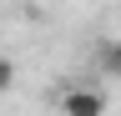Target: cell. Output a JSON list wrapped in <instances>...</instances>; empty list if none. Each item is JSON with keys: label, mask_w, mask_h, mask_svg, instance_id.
<instances>
[{"label": "cell", "mask_w": 121, "mask_h": 116, "mask_svg": "<svg viewBox=\"0 0 121 116\" xmlns=\"http://www.w3.org/2000/svg\"><path fill=\"white\" fill-rule=\"evenodd\" d=\"M60 116H106V91L101 86H71L60 96Z\"/></svg>", "instance_id": "cell-1"}, {"label": "cell", "mask_w": 121, "mask_h": 116, "mask_svg": "<svg viewBox=\"0 0 121 116\" xmlns=\"http://www.w3.org/2000/svg\"><path fill=\"white\" fill-rule=\"evenodd\" d=\"M101 71L106 76H121V40H106L101 46Z\"/></svg>", "instance_id": "cell-2"}, {"label": "cell", "mask_w": 121, "mask_h": 116, "mask_svg": "<svg viewBox=\"0 0 121 116\" xmlns=\"http://www.w3.org/2000/svg\"><path fill=\"white\" fill-rule=\"evenodd\" d=\"M10 81H15V66L5 61V56H0V91H10Z\"/></svg>", "instance_id": "cell-3"}]
</instances>
